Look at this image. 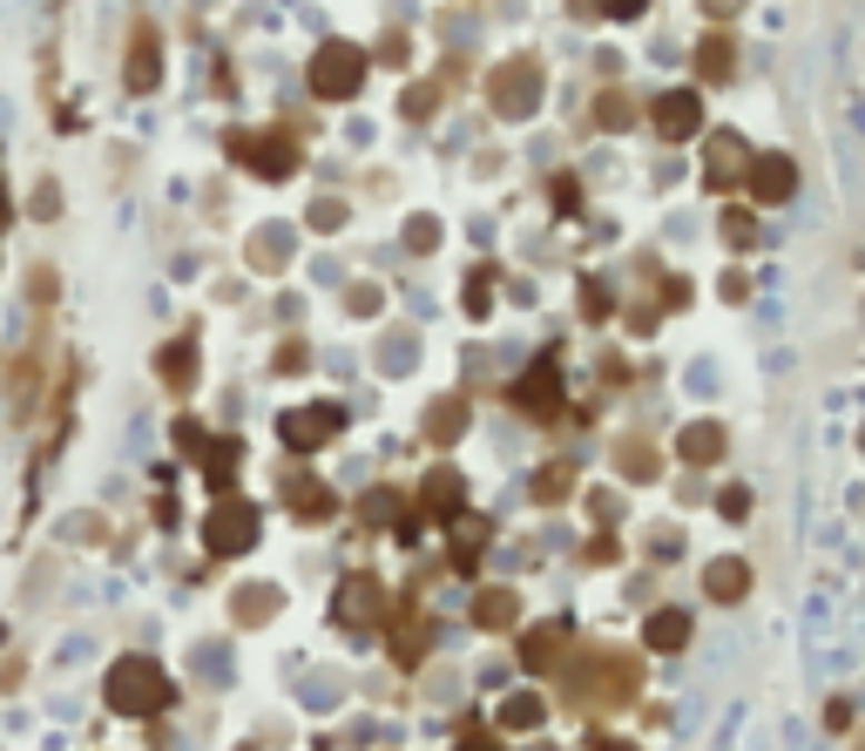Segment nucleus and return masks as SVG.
I'll use <instances>...</instances> for the list:
<instances>
[{
    "instance_id": "nucleus-1",
    "label": "nucleus",
    "mask_w": 865,
    "mask_h": 751,
    "mask_svg": "<svg viewBox=\"0 0 865 751\" xmlns=\"http://www.w3.org/2000/svg\"><path fill=\"white\" fill-rule=\"evenodd\" d=\"M102 698H109L116 718H156V711H169V678L149 656H122V663H109Z\"/></svg>"
},
{
    "instance_id": "nucleus-2",
    "label": "nucleus",
    "mask_w": 865,
    "mask_h": 751,
    "mask_svg": "<svg viewBox=\"0 0 865 751\" xmlns=\"http://www.w3.org/2000/svg\"><path fill=\"white\" fill-rule=\"evenodd\" d=\"M257 542V508L250 501H217L210 522H203V549L210 555H243Z\"/></svg>"
},
{
    "instance_id": "nucleus-3",
    "label": "nucleus",
    "mask_w": 865,
    "mask_h": 751,
    "mask_svg": "<svg viewBox=\"0 0 865 751\" xmlns=\"http://www.w3.org/2000/svg\"><path fill=\"white\" fill-rule=\"evenodd\" d=\"M359 75H366V55H359L352 41H325L318 61H311V89H318V96H352Z\"/></svg>"
},
{
    "instance_id": "nucleus-4",
    "label": "nucleus",
    "mask_w": 865,
    "mask_h": 751,
    "mask_svg": "<svg viewBox=\"0 0 865 751\" xmlns=\"http://www.w3.org/2000/svg\"><path fill=\"white\" fill-rule=\"evenodd\" d=\"M345 427V413L338 406H305V413H285V441L305 454V447H325L331 434Z\"/></svg>"
},
{
    "instance_id": "nucleus-5",
    "label": "nucleus",
    "mask_w": 865,
    "mask_h": 751,
    "mask_svg": "<svg viewBox=\"0 0 865 751\" xmlns=\"http://www.w3.org/2000/svg\"><path fill=\"white\" fill-rule=\"evenodd\" d=\"M379 582L372 575H352V582H345V590H338V623L345 630H366V623H379Z\"/></svg>"
},
{
    "instance_id": "nucleus-6",
    "label": "nucleus",
    "mask_w": 865,
    "mask_h": 751,
    "mask_svg": "<svg viewBox=\"0 0 865 751\" xmlns=\"http://www.w3.org/2000/svg\"><path fill=\"white\" fill-rule=\"evenodd\" d=\"M514 399H521L528 413H555V399H561V366H555V359H535L528 379L514 386Z\"/></svg>"
},
{
    "instance_id": "nucleus-7",
    "label": "nucleus",
    "mask_w": 865,
    "mask_h": 751,
    "mask_svg": "<svg viewBox=\"0 0 865 751\" xmlns=\"http://www.w3.org/2000/svg\"><path fill=\"white\" fill-rule=\"evenodd\" d=\"M792 184H798V170H792L785 156H757V170H750V197L757 204H785Z\"/></svg>"
},
{
    "instance_id": "nucleus-8",
    "label": "nucleus",
    "mask_w": 865,
    "mask_h": 751,
    "mask_svg": "<svg viewBox=\"0 0 865 751\" xmlns=\"http://www.w3.org/2000/svg\"><path fill=\"white\" fill-rule=\"evenodd\" d=\"M419 501H426V515H460L467 487H460V474H454V467H432V474H426V487H419Z\"/></svg>"
},
{
    "instance_id": "nucleus-9",
    "label": "nucleus",
    "mask_w": 865,
    "mask_h": 751,
    "mask_svg": "<svg viewBox=\"0 0 865 751\" xmlns=\"http://www.w3.org/2000/svg\"><path fill=\"white\" fill-rule=\"evenodd\" d=\"M676 454H683L689 467H710V461L724 454V427H717V421H697V427H683V434H676Z\"/></svg>"
},
{
    "instance_id": "nucleus-10",
    "label": "nucleus",
    "mask_w": 865,
    "mask_h": 751,
    "mask_svg": "<svg viewBox=\"0 0 865 751\" xmlns=\"http://www.w3.org/2000/svg\"><path fill=\"white\" fill-rule=\"evenodd\" d=\"M494 102H500L507 116H528V109H535V68H500Z\"/></svg>"
},
{
    "instance_id": "nucleus-11",
    "label": "nucleus",
    "mask_w": 865,
    "mask_h": 751,
    "mask_svg": "<svg viewBox=\"0 0 865 751\" xmlns=\"http://www.w3.org/2000/svg\"><path fill=\"white\" fill-rule=\"evenodd\" d=\"M704 590H710V603H737V596L750 590V569H744L737 555H724V562H710V575H704Z\"/></svg>"
},
{
    "instance_id": "nucleus-12",
    "label": "nucleus",
    "mask_w": 865,
    "mask_h": 751,
    "mask_svg": "<svg viewBox=\"0 0 865 751\" xmlns=\"http://www.w3.org/2000/svg\"><path fill=\"white\" fill-rule=\"evenodd\" d=\"M568 643V623H548V630H528L521 636V663H528V671H548V663H555V650Z\"/></svg>"
},
{
    "instance_id": "nucleus-13",
    "label": "nucleus",
    "mask_w": 865,
    "mask_h": 751,
    "mask_svg": "<svg viewBox=\"0 0 865 751\" xmlns=\"http://www.w3.org/2000/svg\"><path fill=\"white\" fill-rule=\"evenodd\" d=\"M514 616H521L514 590H480V603H474V623H480V630H514Z\"/></svg>"
},
{
    "instance_id": "nucleus-14",
    "label": "nucleus",
    "mask_w": 865,
    "mask_h": 751,
    "mask_svg": "<svg viewBox=\"0 0 865 751\" xmlns=\"http://www.w3.org/2000/svg\"><path fill=\"white\" fill-rule=\"evenodd\" d=\"M656 129H663V136H689V129H697V96H689V89H683V96H663V102H656Z\"/></svg>"
},
{
    "instance_id": "nucleus-15",
    "label": "nucleus",
    "mask_w": 865,
    "mask_h": 751,
    "mask_svg": "<svg viewBox=\"0 0 865 751\" xmlns=\"http://www.w3.org/2000/svg\"><path fill=\"white\" fill-rule=\"evenodd\" d=\"M480 549H487V522L480 515H454V569H474Z\"/></svg>"
},
{
    "instance_id": "nucleus-16",
    "label": "nucleus",
    "mask_w": 865,
    "mask_h": 751,
    "mask_svg": "<svg viewBox=\"0 0 865 751\" xmlns=\"http://www.w3.org/2000/svg\"><path fill=\"white\" fill-rule=\"evenodd\" d=\"M643 636H649V650H683V643H689V616H683V610H656Z\"/></svg>"
},
{
    "instance_id": "nucleus-17",
    "label": "nucleus",
    "mask_w": 865,
    "mask_h": 751,
    "mask_svg": "<svg viewBox=\"0 0 865 751\" xmlns=\"http://www.w3.org/2000/svg\"><path fill=\"white\" fill-rule=\"evenodd\" d=\"M291 508H298L305 522H325V515H331V494H325L318 481H291Z\"/></svg>"
},
{
    "instance_id": "nucleus-18",
    "label": "nucleus",
    "mask_w": 865,
    "mask_h": 751,
    "mask_svg": "<svg viewBox=\"0 0 865 751\" xmlns=\"http://www.w3.org/2000/svg\"><path fill=\"white\" fill-rule=\"evenodd\" d=\"M500 724H507V731H535V724H541V698H535V691L507 698V704H500Z\"/></svg>"
},
{
    "instance_id": "nucleus-19",
    "label": "nucleus",
    "mask_w": 865,
    "mask_h": 751,
    "mask_svg": "<svg viewBox=\"0 0 865 751\" xmlns=\"http://www.w3.org/2000/svg\"><path fill=\"white\" fill-rule=\"evenodd\" d=\"M460 427H467V399H440V406H432V421H426L432 441H454Z\"/></svg>"
},
{
    "instance_id": "nucleus-20",
    "label": "nucleus",
    "mask_w": 865,
    "mask_h": 751,
    "mask_svg": "<svg viewBox=\"0 0 865 751\" xmlns=\"http://www.w3.org/2000/svg\"><path fill=\"white\" fill-rule=\"evenodd\" d=\"M278 610V590H265V582H257V590H237V623H265Z\"/></svg>"
},
{
    "instance_id": "nucleus-21",
    "label": "nucleus",
    "mask_w": 865,
    "mask_h": 751,
    "mask_svg": "<svg viewBox=\"0 0 865 751\" xmlns=\"http://www.w3.org/2000/svg\"><path fill=\"white\" fill-rule=\"evenodd\" d=\"M162 379H169V386L197 379V346H169V353H162Z\"/></svg>"
},
{
    "instance_id": "nucleus-22",
    "label": "nucleus",
    "mask_w": 865,
    "mask_h": 751,
    "mask_svg": "<svg viewBox=\"0 0 865 751\" xmlns=\"http://www.w3.org/2000/svg\"><path fill=\"white\" fill-rule=\"evenodd\" d=\"M697 68H704V81L730 75V41H724V34H710V41H704V55H697Z\"/></svg>"
},
{
    "instance_id": "nucleus-23",
    "label": "nucleus",
    "mask_w": 865,
    "mask_h": 751,
    "mask_svg": "<svg viewBox=\"0 0 865 751\" xmlns=\"http://www.w3.org/2000/svg\"><path fill=\"white\" fill-rule=\"evenodd\" d=\"M230 467H237V441H210V454H203V474L223 487V481H230Z\"/></svg>"
},
{
    "instance_id": "nucleus-24",
    "label": "nucleus",
    "mask_w": 865,
    "mask_h": 751,
    "mask_svg": "<svg viewBox=\"0 0 865 751\" xmlns=\"http://www.w3.org/2000/svg\"><path fill=\"white\" fill-rule=\"evenodd\" d=\"M568 487H575V467H541V474H535V494H541V501H561Z\"/></svg>"
},
{
    "instance_id": "nucleus-25",
    "label": "nucleus",
    "mask_w": 865,
    "mask_h": 751,
    "mask_svg": "<svg viewBox=\"0 0 865 751\" xmlns=\"http://www.w3.org/2000/svg\"><path fill=\"white\" fill-rule=\"evenodd\" d=\"M129 81H136V89H149V81H156V48H149V41L129 55Z\"/></svg>"
},
{
    "instance_id": "nucleus-26",
    "label": "nucleus",
    "mask_w": 865,
    "mask_h": 751,
    "mask_svg": "<svg viewBox=\"0 0 865 751\" xmlns=\"http://www.w3.org/2000/svg\"><path fill=\"white\" fill-rule=\"evenodd\" d=\"M197 663H203V678H210V684H223V643H203Z\"/></svg>"
},
{
    "instance_id": "nucleus-27",
    "label": "nucleus",
    "mask_w": 865,
    "mask_h": 751,
    "mask_svg": "<svg viewBox=\"0 0 865 751\" xmlns=\"http://www.w3.org/2000/svg\"><path fill=\"white\" fill-rule=\"evenodd\" d=\"M730 170H737V149H730V136H724V142H717V156H710V177H717V184H724V177H730Z\"/></svg>"
},
{
    "instance_id": "nucleus-28",
    "label": "nucleus",
    "mask_w": 865,
    "mask_h": 751,
    "mask_svg": "<svg viewBox=\"0 0 865 751\" xmlns=\"http://www.w3.org/2000/svg\"><path fill=\"white\" fill-rule=\"evenodd\" d=\"M392 501H399V494H386V487H379V494H366V515H372V522H386V515H392Z\"/></svg>"
},
{
    "instance_id": "nucleus-29",
    "label": "nucleus",
    "mask_w": 865,
    "mask_h": 751,
    "mask_svg": "<svg viewBox=\"0 0 865 751\" xmlns=\"http://www.w3.org/2000/svg\"><path fill=\"white\" fill-rule=\"evenodd\" d=\"M305 698H311V704H331V698H338V684H331V678H311V684H305Z\"/></svg>"
},
{
    "instance_id": "nucleus-30",
    "label": "nucleus",
    "mask_w": 865,
    "mask_h": 751,
    "mask_svg": "<svg viewBox=\"0 0 865 751\" xmlns=\"http://www.w3.org/2000/svg\"><path fill=\"white\" fill-rule=\"evenodd\" d=\"M717 508H724V515H744V508H750V494H744V487H730V494H717Z\"/></svg>"
},
{
    "instance_id": "nucleus-31",
    "label": "nucleus",
    "mask_w": 865,
    "mask_h": 751,
    "mask_svg": "<svg viewBox=\"0 0 865 751\" xmlns=\"http://www.w3.org/2000/svg\"><path fill=\"white\" fill-rule=\"evenodd\" d=\"M460 751H500V738H480V731H474V738H460Z\"/></svg>"
},
{
    "instance_id": "nucleus-32",
    "label": "nucleus",
    "mask_w": 865,
    "mask_h": 751,
    "mask_svg": "<svg viewBox=\"0 0 865 751\" xmlns=\"http://www.w3.org/2000/svg\"><path fill=\"white\" fill-rule=\"evenodd\" d=\"M595 751H636V744H623V738H595Z\"/></svg>"
},
{
    "instance_id": "nucleus-33",
    "label": "nucleus",
    "mask_w": 865,
    "mask_h": 751,
    "mask_svg": "<svg viewBox=\"0 0 865 751\" xmlns=\"http://www.w3.org/2000/svg\"><path fill=\"white\" fill-rule=\"evenodd\" d=\"M643 8V0H609V14H636Z\"/></svg>"
},
{
    "instance_id": "nucleus-34",
    "label": "nucleus",
    "mask_w": 865,
    "mask_h": 751,
    "mask_svg": "<svg viewBox=\"0 0 865 751\" xmlns=\"http://www.w3.org/2000/svg\"><path fill=\"white\" fill-rule=\"evenodd\" d=\"M710 8H717V14H724V8H737V0H710Z\"/></svg>"
},
{
    "instance_id": "nucleus-35",
    "label": "nucleus",
    "mask_w": 865,
    "mask_h": 751,
    "mask_svg": "<svg viewBox=\"0 0 865 751\" xmlns=\"http://www.w3.org/2000/svg\"><path fill=\"white\" fill-rule=\"evenodd\" d=\"M0 224H8V197H0Z\"/></svg>"
}]
</instances>
